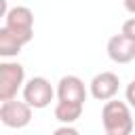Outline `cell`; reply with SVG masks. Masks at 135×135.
<instances>
[{
    "mask_svg": "<svg viewBox=\"0 0 135 135\" xmlns=\"http://www.w3.org/2000/svg\"><path fill=\"white\" fill-rule=\"evenodd\" d=\"M21 46H23V42H21L6 25H2V27H0V55H2L4 59L15 57V55H19Z\"/></svg>",
    "mask_w": 135,
    "mask_h": 135,
    "instance_id": "9",
    "label": "cell"
},
{
    "mask_svg": "<svg viewBox=\"0 0 135 135\" xmlns=\"http://www.w3.org/2000/svg\"><path fill=\"white\" fill-rule=\"evenodd\" d=\"M25 70L17 61H2L0 63V101L17 97V91L25 84Z\"/></svg>",
    "mask_w": 135,
    "mask_h": 135,
    "instance_id": "3",
    "label": "cell"
},
{
    "mask_svg": "<svg viewBox=\"0 0 135 135\" xmlns=\"http://www.w3.org/2000/svg\"><path fill=\"white\" fill-rule=\"evenodd\" d=\"M108 57L114 63H129L135 59V40L122 32L108 40Z\"/></svg>",
    "mask_w": 135,
    "mask_h": 135,
    "instance_id": "6",
    "label": "cell"
},
{
    "mask_svg": "<svg viewBox=\"0 0 135 135\" xmlns=\"http://www.w3.org/2000/svg\"><path fill=\"white\" fill-rule=\"evenodd\" d=\"M4 25L23 42L27 44L34 38V13L27 6H13L4 15Z\"/></svg>",
    "mask_w": 135,
    "mask_h": 135,
    "instance_id": "2",
    "label": "cell"
},
{
    "mask_svg": "<svg viewBox=\"0 0 135 135\" xmlns=\"http://www.w3.org/2000/svg\"><path fill=\"white\" fill-rule=\"evenodd\" d=\"M118 86H120V80L114 72H101L91 80V95L97 101H108V99H114V95L118 93Z\"/></svg>",
    "mask_w": 135,
    "mask_h": 135,
    "instance_id": "7",
    "label": "cell"
},
{
    "mask_svg": "<svg viewBox=\"0 0 135 135\" xmlns=\"http://www.w3.org/2000/svg\"><path fill=\"white\" fill-rule=\"evenodd\" d=\"M122 34L135 40V17H131V19H127V21L122 23Z\"/></svg>",
    "mask_w": 135,
    "mask_h": 135,
    "instance_id": "11",
    "label": "cell"
},
{
    "mask_svg": "<svg viewBox=\"0 0 135 135\" xmlns=\"http://www.w3.org/2000/svg\"><path fill=\"white\" fill-rule=\"evenodd\" d=\"M101 122H103V131L108 135H129L133 131L131 110L124 101H118V99L105 101V105L101 110Z\"/></svg>",
    "mask_w": 135,
    "mask_h": 135,
    "instance_id": "1",
    "label": "cell"
},
{
    "mask_svg": "<svg viewBox=\"0 0 135 135\" xmlns=\"http://www.w3.org/2000/svg\"><path fill=\"white\" fill-rule=\"evenodd\" d=\"M124 8L135 15V0H124Z\"/></svg>",
    "mask_w": 135,
    "mask_h": 135,
    "instance_id": "14",
    "label": "cell"
},
{
    "mask_svg": "<svg viewBox=\"0 0 135 135\" xmlns=\"http://www.w3.org/2000/svg\"><path fill=\"white\" fill-rule=\"evenodd\" d=\"M63 133H68V135H78V129H74V127H70V124H63V127L55 129V135H63Z\"/></svg>",
    "mask_w": 135,
    "mask_h": 135,
    "instance_id": "13",
    "label": "cell"
},
{
    "mask_svg": "<svg viewBox=\"0 0 135 135\" xmlns=\"http://www.w3.org/2000/svg\"><path fill=\"white\" fill-rule=\"evenodd\" d=\"M57 97H59V101H70V103L84 105V99H86L84 82L78 76H63L57 84Z\"/></svg>",
    "mask_w": 135,
    "mask_h": 135,
    "instance_id": "8",
    "label": "cell"
},
{
    "mask_svg": "<svg viewBox=\"0 0 135 135\" xmlns=\"http://www.w3.org/2000/svg\"><path fill=\"white\" fill-rule=\"evenodd\" d=\"M0 120L8 129H23L32 120V105L25 99L23 101H17L15 97L6 99L0 103Z\"/></svg>",
    "mask_w": 135,
    "mask_h": 135,
    "instance_id": "4",
    "label": "cell"
},
{
    "mask_svg": "<svg viewBox=\"0 0 135 135\" xmlns=\"http://www.w3.org/2000/svg\"><path fill=\"white\" fill-rule=\"evenodd\" d=\"M55 97V89L51 86V82L42 76H34L23 84V99L34 108V110H42L46 108Z\"/></svg>",
    "mask_w": 135,
    "mask_h": 135,
    "instance_id": "5",
    "label": "cell"
},
{
    "mask_svg": "<svg viewBox=\"0 0 135 135\" xmlns=\"http://www.w3.org/2000/svg\"><path fill=\"white\" fill-rule=\"evenodd\" d=\"M82 108H84V105H80V103L57 101V105H55V118H57L59 122H63V124H72V122H76V120L80 118Z\"/></svg>",
    "mask_w": 135,
    "mask_h": 135,
    "instance_id": "10",
    "label": "cell"
},
{
    "mask_svg": "<svg viewBox=\"0 0 135 135\" xmlns=\"http://www.w3.org/2000/svg\"><path fill=\"white\" fill-rule=\"evenodd\" d=\"M124 97H127V101H129V105H131V108H135V80H131V82L127 84V91H124Z\"/></svg>",
    "mask_w": 135,
    "mask_h": 135,
    "instance_id": "12",
    "label": "cell"
}]
</instances>
